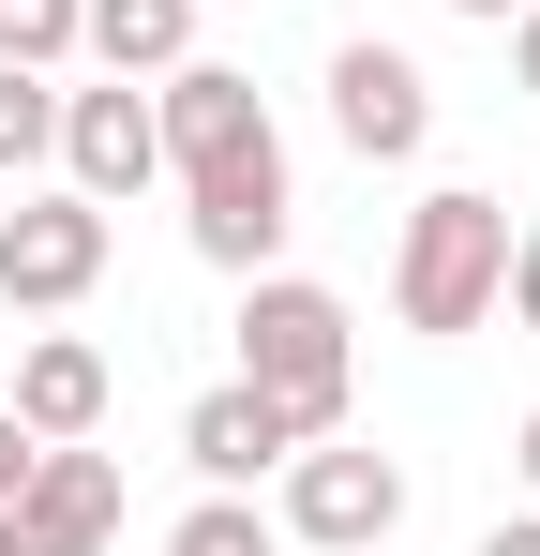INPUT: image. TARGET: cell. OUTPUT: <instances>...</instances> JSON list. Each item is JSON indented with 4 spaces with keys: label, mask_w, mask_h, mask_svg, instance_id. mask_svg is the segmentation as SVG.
Instances as JSON below:
<instances>
[{
    "label": "cell",
    "mask_w": 540,
    "mask_h": 556,
    "mask_svg": "<svg viewBox=\"0 0 540 556\" xmlns=\"http://www.w3.org/2000/svg\"><path fill=\"white\" fill-rule=\"evenodd\" d=\"M151 136H166L180 195H195V211H180L195 256H210V271H270V241H285V136H270L256 76H226V61H166Z\"/></svg>",
    "instance_id": "cell-1"
},
{
    "label": "cell",
    "mask_w": 540,
    "mask_h": 556,
    "mask_svg": "<svg viewBox=\"0 0 540 556\" xmlns=\"http://www.w3.org/2000/svg\"><path fill=\"white\" fill-rule=\"evenodd\" d=\"M496 286H511V211L480 181L421 195V211H406V256H390V316H406V331H480Z\"/></svg>",
    "instance_id": "cell-2"
},
{
    "label": "cell",
    "mask_w": 540,
    "mask_h": 556,
    "mask_svg": "<svg viewBox=\"0 0 540 556\" xmlns=\"http://www.w3.org/2000/svg\"><path fill=\"white\" fill-rule=\"evenodd\" d=\"M241 376H256L300 437H346V301L300 286V271H256V301H241Z\"/></svg>",
    "instance_id": "cell-3"
},
{
    "label": "cell",
    "mask_w": 540,
    "mask_h": 556,
    "mask_svg": "<svg viewBox=\"0 0 540 556\" xmlns=\"http://www.w3.org/2000/svg\"><path fill=\"white\" fill-rule=\"evenodd\" d=\"M285 527L331 542V556H375L406 527V466L360 452V437H300V452H285Z\"/></svg>",
    "instance_id": "cell-4"
},
{
    "label": "cell",
    "mask_w": 540,
    "mask_h": 556,
    "mask_svg": "<svg viewBox=\"0 0 540 556\" xmlns=\"http://www.w3.org/2000/svg\"><path fill=\"white\" fill-rule=\"evenodd\" d=\"M90 286H105V211H90L76 181L15 195V211H0V301H15V316H61V301H90Z\"/></svg>",
    "instance_id": "cell-5"
},
{
    "label": "cell",
    "mask_w": 540,
    "mask_h": 556,
    "mask_svg": "<svg viewBox=\"0 0 540 556\" xmlns=\"http://www.w3.org/2000/svg\"><path fill=\"white\" fill-rule=\"evenodd\" d=\"M0 542L15 556H105L120 542V466L90 452V437H46L30 481H15V511H0Z\"/></svg>",
    "instance_id": "cell-6"
},
{
    "label": "cell",
    "mask_w": 540,
    "mask_h": 556,
    "mask_svg": "<svg viewBox=\"0 0 540 556\" xmlns=\"http://www.w3.org/2000/svg\"><path fill=\"white\" fill-rule=\"evenodd\" d=\"M331 136H346L360 166H406V151L436 136V91H421V61H406V46H346V61H331Z\"/></svg>",
    "instance_id": "cell-7"
},
{
    "label": "cell",
    "mask_w": 540,
    "mask_h": 556,
    "mask_svg": "<svg viewBox=\"0 0 540 556\" xmlns=\"http://www.w3.org/2000/svg\"><path fill=\"white\" fill-rule=\"evenodd\" d=\"M61 166H76L90 211H120L136 181H166V136H151V91H61Z\"/></svg>",
    "instance_id": "cell-8"
},
{
    "label": "cell",
    "mask_w": 540,
    "mask_h": 556,
    "mask_svg": "<svg viewBox=\"0 0 540 556\" xmlns=\"http://www.w3.org/2000/svg\"><path fill=\"white\" fill-rule=\"evenodd\" d=\"M180 452H195L210 481H226V496H241L256 466H285V452H300V421L270 406L256 376H226V391H195V406H180Z\"/></svg>",
    "instance_id": "cell-9"
},
{
    "label": "cell",
    "mask_w": 540,
    "mask_h": 556,
    "mask_svg": "<svg viewBox=\"0 0 540 556\" xmlns=\"http://www.w3.org/2000/svg\"><path fill=\"white\" fill-rule=\"evenodd\" d=\"M15 421H30V437H90V421H105V346H90V331H30V346H15Z\"/></svg>",
    "instance_id": "cell-10"
},
{
    "label": "cell",
    "mask_w": 540,
    "mask_h": 556,
    "mask_svg": "<svg viewBox=\"0 0 540 556\" xmlns=\"http://www.w3.org/2000/svg\"><path fill=\"white\" fill-rule=\"evenodd\" d=\"M76 46L105 76H166V61H195V0H76Z\"/></svg>",
    "instance_id": "cell-11"
},
{
    "label": "cell",
    "mask_w": 540,
    "mask_h": 556,
    "mask_svg": "<svg viewBox=\"0 0 540 556\" xmlns=\"http://www.w3.org/2000/svg\"><path fill=\"white\" fill-rule=\"evenodd\" d=\"M46 151H61V91L30 61H0V166H46Z\"/></svg>",
    "instance_id": "cell-12"
},
{
    "label": "cell",
    "mask_w": 540,
    "mask_h": 556,
    "mask_svg": "<svg viewBox=\"0 0 540 556\" xmlns=\"http://www.w3.org/2000/svg\"><path fill=\"white\" fill-rule=\"evenodd\" d=\"M166 556H270V511H241V496H195L166 527Z\"/></svg>",
    "instance_id": "cell-13"
},
{
    "label": "cell",
    "mask_w": 540,
    "mask_h": 556,
    "mask_svg": "<svg viewBox=\"0 0 540 556\" xmlns=\"http://www.w3.org/2000/svg\"><path fill=\"white\" fill-rule=\"evenodd\" d=\"M61 46H76V0H0V61H30V76H46Z\"/></svg>",
    "instance_id": "cell-14"
},
{
    "label": "cell",
    "mask_w": 540,
    "mask_h": 556,
    "mask_svg": "<svg viewBox=\"0 0 540 556\" xmlns=\"http://www.w3.org/2000/svg\"><path fill=\"white\" fill-rule=\"evenodd\" d=\"M496 301H511V316L540 331V226H511V286H496Z\"/></svg>",
    "instance_id": "cell-15"
},
{
    "label": "cell",
    "mask_w": 540,
    "mask_h": 556,
    "mask_svg": "<svg viewBox=\"0 0 540 556\" xmlns=\"http://www.w3.org/2000/svg\"><path fill=\"white\" fill-rule=\"evenodd\" d=\"M30 452H46V437H30V421L0 406V511H15V481H30Z\"/></svg>",
    "instance_id": "cell-16"
},
{
    "label": "cell",
    "mask_w": 540,
    "mask_h": 556,
    "mask_svg": "<svg viewBox=\"0 0 540 556\" xmlns=\"http://www.w3.org/2000/svg\"><path fill=\"white\" fill-rule=\"evenodd\" d=\"M511 76H526V91H540V0H526V15H511Z\"/></svg>",
    "instance_id": "cell-17"
},
{
    "label": "cell",
    "mask_w": 540,
    "mask_h": 556,
    "mask_svg": "<svg viewBox=\"0 0 540 556\" xmlns=\"http://www.w3.org/2000/svg\"><path fill=\"white\" fill-rule=\"evenodd\" d=\"M480 556H540V511H511V527H496V542H480Z\"/></svg>",
    "instance_id": "cell-18"
},
{
    "label": "cell",
    "mask_w": 540,
    "mask_h": 556,
    "mask_svg": "<svg viewBox=\"0 0 540 556\" xmlns=\"http://www.w3.org/2000/svg\"><path fill=\"white\" fill-rule=\"evenodd\" d=\"M511 466H526V496H540V406H526V437H511Z\"/></svg>",
    "instance_id": "cell-19"
},
{
    "label": "cell",
    "mask_w": 540,
    "mask_h": 556,
    "mask_svg": "<svg viewBox=\"0 0 540 556\" xmlns=\"http://www.w3.org/2000/svg\"><path fill=\"white\" fill-rule=\"evenodd\" d=\"M450 15H526V0H450Z\"/></svg>",
    "instance_id": "cell-20"
},
{
    "label": "cell",
    "mask_w": 540,
    "mask_h": 556,
    "mask_svg": "<svg viewBox=\"0 0 540 556\" xmlns=\"http://www.w3.org/2000/svg\"><path fill=\"white\" fill-rule=\"evenodd\" d=\"M0 556H15V542H0Z\"/></svg>",
    "instance_id": "cell-21"
}]
</instances>
